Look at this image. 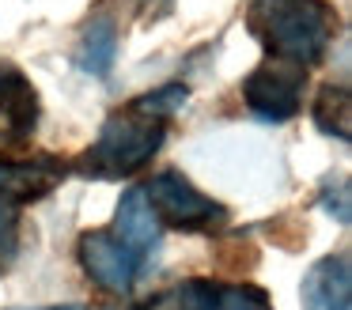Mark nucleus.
Instances as JSON below:
<instances>
[{
  "label": "nucleus",
  "instance_id": "obj_1",
  "mask_svg": "<svg viewBox=\"0 0 352 310\" xmlns=\"http://www.w3.org/2000/svg\"><path fill=\"white\" fill-rule=\"evenodd\" d=\"M246 30L273 60L314 68L337 34V12L329 0H250Z\"/></svg>",
  "mask_w": 352,
  "mask_h": 310
},
{
  "label": "nucleus",
  "instance_id": "obj_2",
  "mask_svg": "<svg viewBox=\"0 0 352 310\" xmlns=\"http://www.w3.org/2000/svg\"><path fill=\"white\" fill-rule=\"evenodd\" d=\"M167 140V121L148 118L137 106L110 113L99 129V140L76 159V174L95 181H122L133 178L140 166H148V159L163 148Z\"/></svg>",
  "mask_w": 352,
  "mask_h": 310
},
{
  "label": "nucleus",
  "instance_id": "obj_3",
  "mask_svg": "<svg viewBox=\"0 0 352 310\" xmlns=\"http://www.w3.org/2000/svg\"><path fill=\"white\" fill-rule=\"evenodd\" d=\"M144 197L155 219L175 231H212V227L228 223V208L208 193H201L182 170H160L144 186Z\"/></svg>",
  "mask_w": 352,
  "mask_h": 310
},
{
  "label": "nucleus",
  "instance_id": "obj_4",
  "mask_svg": "<svg viewBox=\"0 0 352 310\" xmlns=\"http://www.w3.org/2000/svg\"><path fill=\"white\" fill-rule=\"evenodd\" d=\"M307 91V68L288 65V60H261L243 80V102L265 125H284L299 113Z\"/></svg>",
  "mask_w": 352,
  "mask_h": 310
},
{
  "label": "nucleus",
  "instance_id": "obj_5",
  "mask_svg": "<svg viewBox=\"0 0 352 310\" xmlns=\"http://www.w3.org/2000/svg\"><path fill=\"white\" fill-rule=\"evenodd\" d=\"M76 257H80V269L102 291H114V295L133 291L140 269H144V254L125 246L114 231H84L76 242Z\"/></svg>",
  "mask_w": 352,
  "mask_h": 310
},
{
  "label": "nucleus",
  "instance_id": "obj_6",
  "mask_svg": "<svg viewBox=\"0 0 352 310\" xmlns=\"http://www.w3.org/2000/svg\"><path fill=\"white\" fill-rule=\"evenodd\" d=\"M42 118V98L31 76L16 65H0V148H16L31 140Z\"/></svg>",
  "mask_w": 352,
  "mask_h": 310
},
{
  "label": "nucleus",
  "instance_id": "obj_7",
  "mask_svg": "<svg viewBox=\"0 0 352 310\" xmlns=\"http://www.w3.org/2000/svg\"><path fill=\"white\" fill-rule=\"evenodd\" d=\"M65 178H69V166L57 155H31V159L0 155V201L16 204V208L50 197Z\"/></svg>",
  "mask_w": 352,
  "mask_h": 310
},
{
  "label": "nucleus",
  "instance_id": "obj_8",
  "mask_svg": "<svg viewBox=\"0 0 352 310\" xmlns=\"http://www.w3.org/2000/svg\"><path fill=\"white\" fill-rule=\"evenodd\" d=\"M303 310H352V257L326 254L303 272Z\"/></svg>",
  "mask_w": 352,
  "mask_h": 310
},
{
  "label": "nucleus",
  "instance_id": "obj_9",
  "mask_svg": "<svg viewBox=\"0 0 352 310\" xmlns=\"http://www.w3.org/2000/svg\"><path fill=\"white\" fill-rule=\"evenodd\" d=\"M110 231H114L125 246L137 250V254H144V250H152L155 242H160L163 223L155 219L144 189H129V193H122L118 212H114V227H110Z\"/></svg>",
  "mask_w": 352,
  "mask_h": 310
},
{
  "label": "nucleus",
  "instance_id": "obj_10",
  "mask_svg": "<svg viewBox=\"0 0 352 310\" xmlns=\"http://www.w3.org/2000/svg\"><path fill=\"white\" fill-rule=\"evenodd\" d=\"M114 57H118V23L110 19V15H95V19L80 30L72 60H76L80 72L95 76V80H107L110 68H114Z\"/></svg>",
  "mask_w": 352,
  "mask_h": 310
},
{
  "label": "nucleus",
  "instance_id": "obj_11",
  "mask_svg": "<svg viewBox=\"0 0 352 310\" xmlns=\"http://www.w3.org/2000/svg\"><path fill=\"white\" fill-rule=\"evenodd\" d=\"M314 125L326 136H337V140L349 144L352 140V98L344 83H322L318 95H314V110H311Z\"/></svg>",
  "mask_w": 352,
  "mask_h": 310
},
{
  "label": "nucleus",
  "instance_id": "obj_12",
  "mask_svg": "<svg viewBox=\"0 0 352 310\" xmlns=\"http://www.w3.org/2000/svg\"><path fill=\"white\" fill-rule=\"evenodd\" d=\"M186 98H190V87H186V83H163V87L148 91V95L133 98V106H137V110H144L148 118L170 121L186 106Z\"/></svg>",
  "mask_w": 352,
  "mask_h": 310
},
{
  "label": "nucleus",
  "instance_id": "obj_13",
  "mask_svg": "<svg viewBox=\"0 0 352 310\" xmlns=\"http://www.w3.org/2000/svg\"><path fill=\"white\" fill-rule=\"evenodd\" d=\"M220 310H273V299H269L265 287L250 284H220Z\"/></svg>",
  "mask_w": 352,
  "mask_h": 310
},
{
  "label": "nucleus",
  "instance_id": "obj_14",
  "mask_svg": "<svg viewBox=\"0 0 352 310\" xmlns=\"http://www.w3.org/2000/svg\"><path fill=\"white\" fill-rule=\"evenodd\" d=\"M178 310H220V284L208 276H190L178 287Z\"/></svg>",
  "mask_w": 352,
  "mask_h": 310
},
{
  "label": "nucleus",
  "instance_id": "obj_15",
  "mask_svg": "<svg viewBox=\"0 0 352 310\" xmlns=\"http://www.w3.org/2000/svg\"><path fill=\"white\" fill-rule=\"evenodd\" d=\"M16 250H19V208L0 201V269H8L16 261Z\"/></svg>",
  "mask_w": 352,
  "mask_h": 310
},
{
  "label": "nucleus",
  "instance_id": "obj_16",
  "mask_svg": "<svg viewBox=\"0 0 352 310\" xmlns=\"http://www.w3.org/2000/svg\"><path fill=\"white\" fill-rule=\"evenodd\" d=\"M318 204H322V212H326L329 219H337V223H349L352 219V204H349V181L344 178H337V186L329 181V186H322V193H318Z\"/></svg>",
  "mask_w": 352,
  "mask_h": 310
},
{
  "label": "nucleus",
  "instance_id": "obj_17",
  "mask_svg": "<svg viewBox=\"0 0 352 310\" xmlns=\"http://www.w3.org/2000/svg\"><path fill=\"white\" fill-rule=\"evenodd\" d=\"M46 310H87V307H80V302H65V307H46Z\"/></svg>",
  "mask_w": 352,
  "mask_h": 310
}]
</instances>
